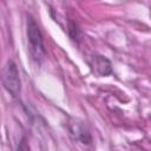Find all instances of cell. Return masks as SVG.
I'll return each mask as SVG.
<instances>
[{
  "instance_id": "6da1fadb",
  "label": "cell",
  "mask_w": 151,
  "mask_h": 151,
  "mask_svg": "<svg viewBox=\"0 0 151 151\" xmlns=\"http://www.w3.org/2000/svg\"><path fill=\"white\" fill-rule=\"evenodd\" d=\"M26 34H27L29 52L33 60L37 64H41L46 57L44 39L37 21L31 15H27V19H26Z\"/></svg>"
},
{
  "instance_id": "7a4b0ae2",
  "label": "cell",
  "mask_w": 151,
  "mask_h": 151,
  "mask_svg": "<svg viewBox=\"0 0 151 151\" xmlns=\"http://www.w3.org/2000/svg\"><path fill=\"white\" fill-rule=\"evenodd\" d=\"M2 85L4 88L12 96L18 97L21 91V80L19 77V71L17 64L13 60H7L2 68Z\"/></svg>"
},
{
  "instance_id": "3957f363",
  "label": "cell",
  "mask_w": 151,
  "mask_h": 151,
  "mask_svg": "<svg viewBox=\"0 0 151 151\" xmlns=\"http://www.w3.org/2000/svg\"><path fill=\"white\" fill-rule=\"evenodd\" d=\"M87 63L92 72L98 77H107V76H111L113 72L111 61L104 55L92 54Z\"/></svg>"
},
{
  "instance_id": "277c9868",
  "label": "cell",
  "mask_w": 151,
  "mask_h": 151,
  "mask_svg": "<svg viewBox=\"0 0 151 151\" xmlns=\"http://www.w3.org/2000/svg\"><path fill=\"white\" fill-rule=\"evenodd\" d=\"M68 131L70 134L78 142L83 144H91L92 137L87 129V126L84 124V122L79 119H72L68 122Z\"/></svg>"
}]
</instances>
